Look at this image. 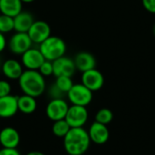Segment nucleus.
Returning <instances> with one entry per match:
<instances>
[{
  "mask_svg": "<svg viewBox=\"0 0 155 155\" xmlns=\"http://www.w3.org/2000/svg\"><path fill=\"white\" fill-rule=\"evenodd\" d=\"M91 140L83 127L71 128L64 137V147L69 155H83L89 149Z\"/></svg>",
  "mask_w": 155,
  "mask_h": 155,
  "instance_id": "nucleus-1",
  "label": "nucleus"
},
{
  "mask_svg": "<svg viewBox=\"0 0 155 155\" xmlns=\"http://www.w3.org/2000/svg\"><path fill=\"white\" fill-rule=\"evenodd\" d=\"M19 87L24 93L35 98L39 97L45 91V77L37 70H25L18 79Z\"/></svg>",
  "mask_w": 155,
  "mask_h": 155,
  "instance_id": "nucleus-2",
  "label": "nucleus"
},
{
  "mask_svg": "<svg viewBox=\"0 0 155 155\" xmlns=\"http://www.w3.org/2000/svg\"><path fill=\"white\" fill-rule=\"evenodd\" d=\"M39 50L45 60L53 62L65 54L66 44L61 37L50 35L39 45Z\"/></svg>",
  "mask_w": 155,
  "mask_h": 155,
  "instance_id": "nucleus-3",
  "label": "nucleus"
},
{
  "mask_svg": "<svg viewBox=\"0 0 155 155\" xmlns=\"http://www.w3.org/2000/svg\"><path fill=\"white\" fill-rule=\"evenodd\" d=\"M68 100L74 105L86 107L93 100V92L81 84H74L72 88L66 94Z\"/></svg>",
  "mask_w": 155,
  "mask_h": 155,
  "instance_id": "nucleus-4",
  "label": "nucleus"
},
{
  "mask_svg": "<svg viewBox=\"0 0 155 155\" xmlns=\"http://www.w3.org/2000/svg\"><path fill=\"white\" fill-rule=\"evenodd\" d=\"M33 42L30 39L28 34L20 32H15V34H14L10 37L7 44L11 53L19 55H22L25 51L31 48Z\"/></svg>",
  "mask_w": 155,
  "mask_h": 155,
  "instance_id": "nucleus-5",
  "label": "nucleus"
},
{
  "mask_svg": "<svg viewBox=\"0 0 155 155\" xmlns=\"http://www.w3.org/2000/svg\"><path fill=\"white\" fill-rule=\"evenodd\" d=\"M64 119L71 128L83 127L88 120V111L84 106L73 104L69 106Z\"/></svg>",
  "mask_w": 155,
  "mask_h": 155,
  "instance_id": "nucleus-6",
  "label": "nucleus"
},
{
  "mask_svg": "<svg viewBox=\"0 0 155 155\" xmlns=\"http://www.w3.org/2000/svg\"><path fill=\"white\" fill-rule=\"evenodd\" d=\"M69 105L65 100L60 99H51L46 105L45 113L47 117L53 122L63 120L65 118Z\"/></svg>",
  "mask_w": 155,
  "mask_h": 155,
  "instance_id": "nucleus-7",
  "label": "nucleus"
},
{
  "mask_svg": "<svg viewBox=\"0 0 155 155\" xmlns=\"http://www.w3.org/2000/svg\"><path fill=\"white\" fill-rule=\"evenodd\" d=\"M33 44L40 45L51 35V27L48 23L38 20L35 21L27 32Z\"/></svg>",
  "mask_w": 155,
  "mask_h": 155,
  "instance_id": "nucleus-8",
  "label": "nucleus"
},
{
  "mask_svg": "<svg viewBox=\"0 0 155 155\" xmlns=\"http://www.w3.org/2000/svg\"><path fill=\"white\" fill-rule=\"evenodd\" d=\"M52 63H53V70H54L53 74L55 77H58V76L72 77L76 71L74 59L67 57L65 55L60 58H57Z\"/></svg>",
  "mask_w": 155,
  "mask_h": 155,
  "instance_id": "nucleus-9",
  "label": "nucleus"
},
{
  "mask_svg": "<svg viewBox=\"0 0 155 155\" xmlns=\"http://www.w3.org/2000/svg\"><path fill=\"white\" fill-rule=\"evenodd\" d=\"M81 79L82 84L92 92L99 91L104 84V78L103 74L95 68L84 72L82 74Z\"/></svg>",
  "mask_w": 155,
  "mask_h": 155,
  "instance_id": "nucleus-10",
  "label": "nucleus"
},
{
  "mask_svg": "<svg viewBox=\"0 0 155 155\" xmlns=\"http://www.w3.org/2000/svg\"><path fill=\"white\" fill-rule=\"evenodd\" d=\"M45 60L39 48L31 47L22 54V64L27 70H38Z\"/></svg>",
  "mask_w": 155,
  "mask_h": 155,
  "instance_id": "nucleus-11",
  "label": "nucleus"
},
{
  "mask_svg": "<svg viewBox=\"0 0 155 155\" xmlns=\"http://www.w3.org/2000/svg\"><path fill=\"white\" fill-rule=\"evenodd\" d=\"M88 134L91 142L95 144L102 145L108 142L110 137V133L105 124L94 122L89 128Z\"/></svg>",
  "mask_w": 155,
  "mask_h": 155,
  "instance_id": "nucleus-12",
  "label": "nucleus"
},
{
  "mask_svg": "<svg viewBox=\"0 0 155 155\" xmlns=\"http://www.w3.org/2000/svg\"><path fill=\"white\" fill-rule=\"evenodd\" d=\"M20 143V134L13 127L7 126L0 131V144L3 148L15 149Z\"/></svg>",
  "mask_w": 155,
  "mask_h": 155,
  "instance_id": "nucleus-13",
  "label": "nucleus"
},
{
  "mask_svg": "<svg viewBox=\"0 0 155 155\" xmlns=\"http://www.w3.org/2000/svg\"><path fill=\"white\" fill-rule=\"evenodd\" d=\"M18 112L17 96L6 95L0 97V117L10 118L16 114Z\"/></svg>",
  "mask_w": 155,
  "mask_h": 155,
  "instance_id": "nucleus-14",
  "label": "nucleus"
},
{
  "mask_svg": "<svg viewBox=\"0 0 155 155\" xmlns=\"http://www.w3.org/2000/svg\"><path fill=\"white\" fill-rule=\"evenodd\" d=\"M74 62L76 70H79L82 73L94 69L96 66L95 57L92 54L88 52H84V51L79 52L74 56Z\"/></svg>",
  "mask_w": 155,
  "mask_h": 155,
  "instance_id": "nucleus-15",
  "label": "nucleus"
},
{
  "mask_svg": "<svg viewBox=\"0 0 155 155\" xmlns=\"http://www.w3.org/2000/svg\"><path fill=\"white\" fill-rule=\"evenodd\" d=\"M2 73L7 78L11 80H18L24 72L22 64L15 59H7L2 64Z\"/></svg>",
  "mask_w": 155,
  "mask_h": 155,
  "instance_id": "nucleus-16",
  "label": "nucleus"
},
{
  "mask_svg": "<svg viewBox=\"0 0 155 155\" xmlns=\"http://www.w3.org/2000/svg\"><path fill=\"white\" fill-rule=\"evenodd\" d=\"M34 22L35 19L31 13L26 11H21L14 17L15 31L20 33H27Z\"/></svg>",
  "mask_w": 155,
  "mask_h": 155,
  "instance_id": "nucleus-17",
  "label": "nucleus"
},
{
  "mask_svg": "<svg viewBox=\"0 0 155 155\" xmlns=\"http://www.w3.org/2000/svg\"><path fill=\"white\" fill-rule=\"evenodd\" d=\"M23 2L21 0H0V12L11 17H15L22 10Z\"/></svg>",
  "mask_w": 155,
  "mask_h": 155,
  "instance_id": "nucleus-18",
  "label": "nucleus"
},
{
  "mask_svg": "<svg viewBox=\"0 0 155 155\" xmlns=\"http://www.w3.org/2000/svg\"><path fill=\"white\" fill-rule=\"evenodd\" d=\"M17 105L18 111L25 114H31L36 110L37 103L35 97L23 94L21 96H17Z\"/></svg>",
  "mask_w": 155,
  "mask_h": 155,
  "instance_id": "nucleus-19",
  "label": "nucleus"
},
{
  "mask_svg": "<svg viewBox=\"0 0 155 155\" xmlns=\"http://www.w3.org/2000/svg\"><path fill=\"white\" fill-rule=\"evenodd\" d=\"M70 129L71 127L68 124V123L65 121V119L54 122V124L52 127L53 134L55 136L60 137V138H64L67 134V133L70 131Z\"/></svg>",
  "mask_w": 155,
  "mask_h": 155,
  "instance_id": "nucleus-20",
  "label": "nucleus"
},
{
  "mask_svg": "<svg viewBox=\"0 0 155 155\" xmlns=\"http://www.w3.org/2000/svg\"><path fill=\"white\" fill-rule=\"evenodd\" d=\"M113 119H114V114L108 108H102L95 114V122L105 125L110 124L113 121Z\"/></svg>",
  "mask_w": 155,
  "mask_h": 155,
  "instance_id": "nucleus-21",
  "label": "nucleus"
},
{
  "mask_svg": "<svg viewBox=\"0 0 155 155\" xmlns=\"http://www.w3.org/2000/svg\"><path fill=\"white\" fill-rule=\"evenodd\" d=\"M13 30H15L14 17L1 14L0 15V32L3 34H5V33H10Z\"/></svg>",
  "mask_w": 155,
  "mask_h": 155,
  "instance_id": "nucleus-22",
  "label": "nucleus"
},
{
  "mask_svg": "<svg viewBox=\"0 0 155 155\" xmlns=\"http://www.w3.org/2000/svg\"><path fill=\"white\" fill-rule=\"evenodd\" d=\"M54 84L65 94L68 93V91L74 85L72 77H69V76H58V77H56Z\"/></svg>",
  "mask_w": 155,
  "mask_h": 155,
  "instance_id": "nucleus-23",
  "label": "nucleus"
},
{
  "mask_svg": "<svg viewBox=\"0 0 155 155\" xmlns=\"http://www.w3.org/2000/svg\"><path fill=\"white\" fill-rule=\"evenodd\" d=\"M44 77L45 76H50L54 74L53 70V63L48 60H45V62L41 64L39 69L37 70Z\"/></svg>",
  "mask_w": 155,
  "mask_h": 155,
  "instance_id": "nucleus-24",
  "label": "nucleus"
},
{
  "mask_svg": "<svg viewBox=\"0 0 155 155\" xmlns=\"http://www.w3.org/2000/svg\"><path fill=\"white\" fill-rule=\"evenodd\" d=\"M65 94L63 93L56 85L54 84L48 90V95L51 97V99H60L63 98Z\"/></svg>",
  "mask_w": 155,
  "mask_h": 155,
  "instance_id": "nucleus-25",
  "label": "nucleus"
},
{
  "mask_svg": "<svg viewBox=\"0 0 155 155\" xmlns=\"http://www.w3.org/2000/svg\"><path fill=\"white\" fill-rule=\"evenodd\" d=\"M11 93V85L5 80H0V97L9 95Z\"/></svg>",
  "mask_w": 155,
  "mask_h": 155,
  "instance_id": "nucleus-26",
  "label": "nucleus"
},
{
  "mask_svg": "<svg viewBox=\"0 0 155 155\" xmlns=\"http://www.w3.org/2000/svg\"><path fill=\"white\" fill-rule=\"evenodd\" d=\"M142 4L146 11L155 14V0H142Z\"/></svg>",
  "mask_w": 155,
  "mask_h": 155,
  "instance_id": "nucleus-27",
  "label": "nucleus"
},
{
  "mask_svg": "<svg viewBox=\"0 0 155 155\" xmlns=\"http://www.w3.org/2000/svg\"><path fill=\"white\" fill-rule=\"evenodd\" d=\"M0 155H21L20 153L15 149L10 148H2L0 150Z\"/></svg>",
  "mask_w": 155,
  "mask_h": 155,
  "instance_id": "nucleus-28",
  "label": "nucleus"
},
{
  "mask_svg": "<svg viewBox=\"0 0 155 155\" xmlns=\"http://www.w3.org/2000/svg\"><path fill=\"white\" fill-rule=\"evenodd\" d=\"M6 39H5V36L3 33L0 32V53H2L5 48L6 47Z\"/></svg>",
  "mask_w": 155,
  "mask_h": 155,
  "instance_id": "nucleus-29",
  "label": "nucleus"
},
{
  "mask_svg": "<svg viewBox=\"0 0 155 155\" xmlns=\"http://www.w3.org/2000/svg\"><path fill=\"white\" fill-rule=\"evenodd\" d=\"M26 155H45V153H41V152H36V151H34V152H30L28 153Z\"/></svg>",
  "mask_w": 155,
  "mask_h": 155,
  "instance_id": "nucleus-30",
  "label": "nucleus"
},
{
  "mask_svg": "<svg viewBox=\"0 0 155 155\" xmlns=\"http://www.w3.org/2000/svg\"><path fill=\"white\" fill-rule=\"evenodd\" d=\"M21 1H22L23 3H27V4H28V3H32V2H34L35 0H21Z\"/></svg>",
  "mask_w": 155,
  "mask_h": 155,
  "instance_id": "nucleus-31",
  "label": "nucleus"
},
{
  "mask_svg": "<svg viewBox=\"0 0 155 155\" xmlns=\"http://www.w3.org/2000/svg\"><path fill=\"white\" fill-rule=\"evenodd\" d=\"M153 35H155V24L154 25H153Z\"/></svg>",
  "mask_w": 155,
  "mask_h": 155,
  "instance_id": "nucleus-32",
  "label": "nucleus"
}]
</instances>
